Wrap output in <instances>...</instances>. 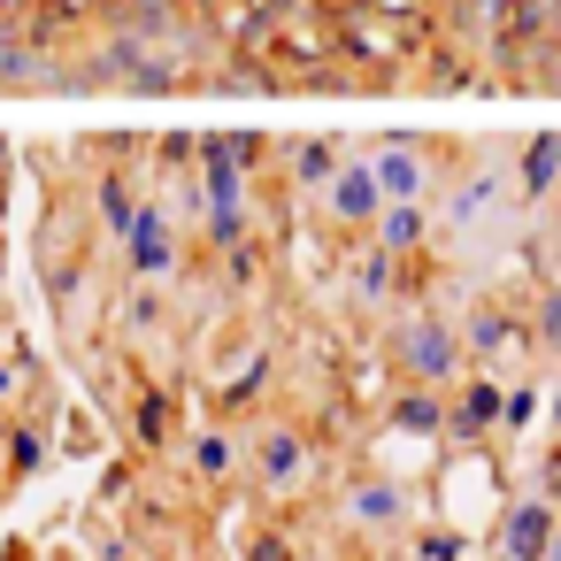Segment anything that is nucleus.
<instances>
[{"label":"nucleus","mask_w":561,"mask_h":561,"mask_svg":"<svg viewBox=\"0 0 561 561\" xmlns=\"http://www.w3.org/2000/svg\"><path fill=\"white\" fill-rule=\"evenodd\" d=\"M553 538H561L553 500H515V507L500 515V553H507V561H546Z\"/></svg>","instance_id":"f257e3e1"},{"label":"nucleus","mask_w":561,"mask_h":561,"mask_svg":"<svg viewBox=\"0 0 561 561\" xmlns=\"http://www.w3.org/2000/svg\"><path fill=\"white\" fill-rule=\"evenodd\" d=\"M331 216H339V224H354V231L385 216V185H377V170H369V162H339V170H331Z\"/></svg>","instance_id":"f03ea898"},{"label":"nucleus","mask_w":561,"mask_h":561,"mask_svg":"<svg viewBox=\"0 0 561 561\" xmlns=\"http://www.w3.org/2000/svg\"><path fill=\"white\" fill-rule=\"evenodd\" d=\"M553 185H561V139L546 131V139L523 147V193L538 201V193H553Z\"/></svg>","instance_id":"7ed1b4c3"},{"label":"nucleus","mask_w":561,"mask_h":561,"mask_svg":"<svg viewBox=\"0 0 561 561\" xmlns=\"http://www.w3.org/2000/svg\"><path fill=\"white\" fill-rule=\"evenodd\" d=\"M193 477H231V438L224 431H193Z\"/></svg>","instance_id":"20e7f679"}]
</instances>
